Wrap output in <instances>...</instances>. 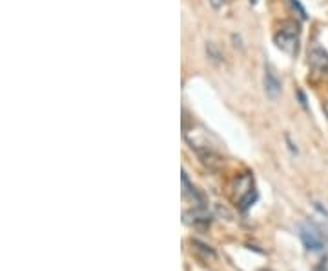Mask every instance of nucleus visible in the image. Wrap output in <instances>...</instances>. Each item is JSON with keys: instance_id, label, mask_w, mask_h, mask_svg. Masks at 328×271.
<instances>
[{"instance_id": "obj_3", "label": "nucleus", "mask_w": 328, "mask_h": 271, "mask_svg": "<svg viewBox=\"0 0 328 271\" xmlns=\"http://www.w3.org/2000/svg\"><path fill=\"white\" fill-rule=\"evenodd\" d=\"M299 237L308 251H321L324 248V239L321 235V231L315 226H312L310 222H305L299 226Z\"/></svg>"}, {"instance_id": "obj_10", "label": "nucleus", "mask_w": 328, "mask_h": 271, "mask_svg": "<svg viewBox=\"0 0 328 271\" xmlns=\"http://www.w3.org/2000/svg\"><path fill=\"white\" fill-rule=\"evenodd\" d=\"M208 2L214 6V9H221V6H223L224 0H208Z\"/></svg>"}, {"instance_id": "obj_11", "label": "nucleus", "mask_w": 328, "mask_h": 271, "mask_svg": "<svg viewBox=\"0 0 328 271\" xmlns=\"http://www.w3.org/2000/svg\"><path fill=\"white\" fill-rule=\"evenodd\" d=\"M324 113L328 115V102H326V104H324Z\"/></svg>"}, {"instance_id": "obj_1", "label": "nucleus", "mask_w": 328, "mask_h": 271, "mask_svg": "<svg viewBox=\"0 0 328 271\" xmlns=\"http://www.w3.org/2000/svg\"><path fill=\"white\" fill-rule=\"evenodd\" d=\"M230 199L237 204V208L241 209V211H246L257 200L254 176L250 173H242V175H239L233 180L232 188H230Z\"/></svg>"}, {"instance_id": "obj_2", "label": "nucleus", "mask_w": 328, "mask_h": 271, "mask_svg": "<svg viewBox=\"0 0 328 271\" xmlns=\"http://www.w3.org/2000/svg\"><path fill=\"white\" fill-rule=\"evenodd\" d=\"M273 42L279 50L290 57H296L299 51V26L294 20H284L279 26V31L273 36Z\"/></svg>"}, {"instance_id": "obj_7", "label": "nucleus", "mask_w": 328, "mask_h": 271, "mask_svg": "<svg viewBox=\"0 0 328 271\" xmlns=\"http://www.w3.org/2000/svg\"><path fill=\"white\" fill-rule=\"evenodd\" d=\"M206 55H208V59H212L214 62H221V60H223V55L219 53V50L215 48V44H212V42L206 44Z\"/></svg>"}, {"instance_id": "obj_6", "label": "nucleus", "mask_w": 328, "mask_h": 271, "mask_svg": "<svg viewBox=\"0 0 328 271\" xmlns=\"http://www.w3.org/2000/svg\"><path fill=\"white\" fill-rule=\"evenodd\" d=\"M191 246L195 248L197 253H204L206 260H208V257H210V258H215V253H214V251H212V249H210L206 244H200L199 240H191Z\"/></svg>"}, {"instance_id": "obj_4", "label": "nucleus", "mask_w": 328, "mask_h": 271, "mask_svg": "<svg viewBox=\"0 0 328 271\" xmlns=\"http://www.w3.org/2000/svg\"><path fill=\"white\" fill-rule=\"evenodd\" d=\"M264 91L270 99H275L281 93V80H279L277 73L270 64L264 66Z\"/></svg>"}, {"instance_id": "obj_5", "label": "nucleus", "mask_w": 328, "mask_h": 271, "mask_svg": "<svg viewBox=\"0 0 328 271\" xmlns=\"http://www.w3.org/2000/svg\"><path fill=\"white\" fill-rule=\"evenodd\" d=\"M308 60L312 64V68L319 69V71H328V53L321 48H314L310 51Z\"/></svg>"}, {"instance_id": "obj_8", "label": "nucleus", "mask_w": 328, "mask_h": 271, "mask_svg": "<svg viewBox=\"0 0 328 271\" xmlns=\"http://www.w3.org/2000/svg\"><path fill=\"white\" fill-rule=\"evenodd\" d=\"M181 180H182V195H184V197H188V195H191L193 191H195V188L190 184V178H188L186 171H182Z\"/></svg>"}, {"instance_id": "obj_9", "label": "nucleus", "mask_w": 328, "mask_h": 271, "mask_svg": "<svg viewBox=\"0 0 328 271\" xmlns=\"http://www.w3.org/2000/svg\"><path fill=\"white\" fill-rule=\"evenodd\" d=\"M290 4H292V8L296 9L297 15H299L301 18H306V11H305V8L299 4V0H290Z\"/></svg>"}]
</instances>
